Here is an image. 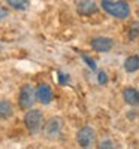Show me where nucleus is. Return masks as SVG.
<instances>
[{
	"instance_id": "1",
	"label": "nucleus",
	"mask_w": 139,
	"mask_h": 149,
	"mask_svg": "<svg viewBox=\"0 0 139 149\" xmlns=\"http://www.w3.org/2000/svg\"><path fill=\"white\" fill-rule=\"evenodd\" d=\"M102 9L108 15L118 18V19H126L130 17V6L124 0H102L100 2Z\"/></svg>"
},
{
	"instance_id": "12",
	"label": "nucleus",
	"mask_w": 139,
	"mask_h": 149,
	"mask_svg": "<svg viewBox=\"0 0 139 149\" xmlns=\"http://www.w3.org/2000/svg\"><path fill=\"white\" fill-rule=\"evenodd\" d=\"M6 3L17 10H24L29 8V0H6Z\"/></svg>"
},
{
	"instance_id": "16",
	"label": "nucleus",
	"mask_w": 139,
	"mask_h": 149,
	"mask_svg": "<svg viewBox=\"0 0 139 149\" xmlns=\"http://www.w3.org/2000/svg\"><path fill=\"white\" fill-rule=\"evenodd\" d=\"M99 148H114V143L111 142V140H103V142H100V146Z\"/></svg>"
},
{
	"instance_id": "4",
	"label": "nucleus",
	"mask_w": 139,
	"mask_h": 149,
	"mask_svg": "<svg viewBox=\"0 0 139 149\" xmlns=\"http://www.w3.org/2000/svg\"><path fill=\"white\" fill-rule=\"evenodd\" d=\"M36 102L34 97V88L32 85H22L20 90V95H18V104L22 110H27L30 107H33Z\"/></svg>"
},
{
	"instance_id": "8",
	"label": "nucleus",
	"mask_w": 139,
	"mask_h": 149,
	"mask_svg": "<svg viewBox=\"0 0 139 149\" xmlns=\"http://www.w3.org/2000/svg\"><path fill=\"white\" fill-rule=\"evenodd\" d=\"M77 10H78L79 15L88 17V15L97 12V3L94 2V0H81V2H78Z\"/></svg>"
},
{
	"instance_id": "2",
	"label": "nucleus",
	"mask_w": 139,
	"mask_h": 149,
	"mask_svg": "<svg viewBox=\"0 0 139 149\" xmlns=\"http://www.w3.org/2000/svg\"><path fill=\"white\" fill-rule=\"evenodd\" d=\"M24 125L30 134L39 133L44 125V113L39 109H27V113L24 115Z\"/></svg>"
},
{
	"instance_id": "5",
	"label": "nucleus",
	"mask_w": 139,
	"mask_h": 149,
	"mask_svg": "<svg viewBox=\"0 0 139 149\" xmlns=\"http://www.w3.org/2000/svg\"><path fill=\"white\" fill-rule=\"evenodd\" d=\"M77 142L81 148H91L96 143V131L91 127H82L77 133Z\"/></svg>"
},
{
	"instance_id": "11",
	"label": "nucleus",
	"mask_w": 139,
	"mask_h": 149,
	"mask_svg": "<svg viewBox=\"0 0 139 149\" xmlns=\"http://www.w3.org/2000/svg\"><path fill=\"white\" fill-rule=\"evenodd\" d=\"M124 70L133 73L136 70H139V55H130L124 60Z\"/></svg>"
},
{
	"instance_id": "15",
	"label": "nucleus",
	"mask_w": 139,
	"mask_h": 149,
	"mask_svg": "<svg viewBox=\"0 0 139 149\" xmlns=\"http://www.w3.org/2000/svg\"><path fill=\"white\" fill-rule=\"evenodd\" d=\"M97 81H99V84H100V85H105V84L108 82V76H106V73H105V72H99V74H97Z\"/></svg>"
},
{
	"instance_id": "13",
	"label": "nucleus",
	"mask_w": 139,
	"mask_h": 149,
	"mask_svg": "<svg viewBox=\"0 0 139 149\" xmlns=\"http://www.w3.org/2000/svg\"><path fill=\"white\" fill-rule=\"evenodd\" d=\"M138 36H139V22H133L130 27V31H129V37H130V40H135Z\"/></svg>"
},
{
	"instance_id": "6",
	"label": "nucleus",
	"mask_w": 139,
	"mask_h": 149,
	"mask_svg": "<svg viewBox=\"0 0 139 149\" xmlns=\"http://www.w3.org/2000/svg\"><path fill=\"white\" fill-rule=\"evenodd\" d=\"M34 97H36V102H39L41 104H49L54 98V94L46 84H41L34 90Z\"/></svg>"
},
{
	"instance_id": "3",
	"label": "nucleus",
	"mask_w": 139,
	"mask_h": 149,
	"mask_svg": "<svg viewBox=\"0 0 139 149\" xmlns=\"http://www.w3.org/2000/svg\"><path fill=\"white\" fill-rule=\"evenodd\" d=\"M44 134H45V137L49 139V140H54L57 139L58 136L61 134V128H63V119L58 118V116H54L51 119H48L44 125Z\"/></svg>"
},
{
	"instance_id": "7",
	"label": "nucleus",
	"mask_w": 139,
	"mask_h": 149,
	"mask_svg": "<svg viewBox=\"0 0 139 149\" xmlns=\"http://www.w3.org/2000/svg\"><path fill=\"white\" fill-rule=\"evenodd\" d=\"M90 45L96 52H109L112 49V46H114V42H112V39H109V37L97 36V37H94V39H91Z\"/></svg>"
},
{
	"instance_id": "9",
	"label": "nucleus",
	"mask_w": 139,
	"mask_h": 149,
	"mask_svg": "<svg viewBox=\"0 0 139 149\" xmlns=\"http://www.w3.org/2000/svg\"><path fill=\"white\" fill-rule=\"evenodd\" d=\"M123 98L129 106H138L139 104V91L136 88L129 86V88H126L123 91Z\"/></svg>"
},
{
	"instance_id": "17",
	"label": "nucleus",
	"mask_w": 139,
	"mask_h": 149,
	"mask_svg": "<svg viewBox=\"0 0 139 149\" xmlns=\"http://www.w3.org/2000/svg\"><path fill=\"white\" fill-rule=\"evenodd\" d=\"M58 78H60V84L69 82V76H67V74H65V73H58Z\"/></svg>"
},
{
	"instance_id": "10",
	"label": "nucleus",
	"mask_w": 139,
	"mask_h": 149,
	"mask_svg": "<svg viewBox=\"0 0 139 149\" xmlns=\"http://www.w3.org/2000/svg\"><path fill=\"white\" fill-rule=\"evenodd\" d=\"M14 115V106L9 100L0 98V119H9Z\"/></svg>"
},
{
	"instance_id": "14",
	"label": "nucleus",
	"mask_w": 139,
	"mask_h": 149,
	"mask_svg": "<svg viewBox=\"0 0 139 149\" xmlns=\"http://www.w3.org/2000/svg\"><path fill=\"white\" fill-rule=\"evenodd\" d=\"M82 60L85 61L87 66L90 67L91 70H96V69H97V66H96V63H94V60H93V58H90L88 55H85V54H84V55H82Z\"/></svg>"
}]
</instances>
